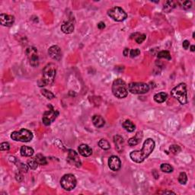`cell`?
<instances>
[{
    "label": "cell",
    "mask_w": 195,
    "mask_h": 195,
    "mask_svg": "<svg viewBox=\"0 0 195 195\" xmlns=\"http://www.w3.org/2000/svg\"><path fill=\"white\" fill-rule=\"evenodd\" d=\"M67 161L69 164L75 166L76 167H80L81 166V160L79 158V154L76 151L72 150H69L68 151Z\"/></svg>",
    "instance_id": "cell-11"
},
{
    "label": "cell",
    "mask_w": 195,
    "mask_h": 195,
    "mask_svg": "<svg viewBox=\"0 0 195 195\" xmlns=\"http://www.w3.org/2000/svg\"><path fill=\"white\" fill-rule=\"evenodd\" d=\"M22 179H23V177H22L21 174L20 172H18V174H16V180L18 181L21 182L22 181Z\"/></svg>",
    "instance_id": "cell-40"
},
{
    "label": "cell",
    "mask_w": 195,
    "mask_h": 195,
    "mask_svg": "<svg viewBox=\"0 0 195 195\" xmlns=\"http://www.w3.org/2000/svg\"><path fill=\"white\" fill-rule=\"evenodd\" d=\"M175 7V2H166V5L165 6L164 9L167 12H170L173 8Z\"/></svg>",
    "instance_id": "cell-31"
},
{
    "label": "cell",
    "mask_w": 195,
    "mask_h": 195,
    "mask_svg": "<svg viewBox=\"0 0 195 195\" xmlns=\"http://www.w3.org/2000/svg\"><path fill=\"white\" fill-rule=\"evenodd\" d=\"M123 127L128 132H134L136 129L135 124L130 120H126L123 122Z\"/></svg>",
    "instance_id": "cell-21"
},
{
    "label": "cell",
    "mask_w": 195,
    "mask_h": 195,
    "mask_svg": "<svg viewBox=\"0 0 195 195\" xmlns=\"http://www.w3.org/2000/svg\"><path fill=\"white\" fill-rule=\"evenodd\" d=\"M74 23L72 21H68L64 22L63 25H61V31H63L64 34H69L74 31Z\"/></svg>",
    "instance_id": "cell-15"
},
{
    "label": "cell",
    "mask_w": 195,
    "mask_h": 195,
    "mask_svg": "<svg viewBox=\"0 0 195 195\" xmlns=\"http://www.w3.org/2000/svg\"><path fill=\"white\" fill-rule=\"evenodd\" d=\"M191 6H192V2L191 1H185L182 3V9H185V10L190 9Z\"/></svg>",
    "instance_id": "cell-35"
},
{
    "label": "cell",
    "mask_w": 195,
    "mask_h": 195,
    "mask_svg": "<svg viewBox=\"0 0 195 195\" xmlns=\"http://www.w3.org/2000/svg\"><path fill=\"white\" fill-rule=\"evenodd\" d=\"M128 91L132 94H146L150 91V86L143 82H131L127 86Z\"/></svg>",
    "instance_id": "cell-7"
},
{
    "label": "cell",
    "mask_w": 195,
    "mask_h": 195,
    "mask_svg": "<svg viewBox=\"0 0 195 195\" xmlns=\"http://www.w3.org/2000/svg\"><path fill=\"white\" fill-rule=\"evenodd\" d=\"M189 46H190V42L188 41H187V40H185V41H183V44H182V47H183V48L185 49V50H188V48H189Z\"/></svg>",
    "instance_id": "cell-37"
},
{
    "label": "cell",
    "mask_w": 195,
    "mask_h": 195,
    "mask_svg": "<svg viewBox=\"0 0 195 195\" xmlns=\"http://www.w3.org/2000/svg\"><path fill=\"white\" fill-rule=\"evenodd\" d=\"M142 138V132H138L136 134L135 137L131 138V139L128 140V144L131 146H137V144H139L141 142V139Z\"/></svg>",
    "instance_id": "cell-17"
},
{
    "label": "cell",
    "mask_w": 195,
    "mask_h": 195,
    "mask_svg": "<svg viewBox=\"0 0 195 195\" xmlns=\"http://www.w3.org/2000/svg\"><path fill=\"white\" fill-rule=\"evenodd\" d=\"M48 54L52 59L60 61L62 58V51L60 47L57 45H53L50 47L48 50Z\"/></svg>",
    "instance_id": "cell-12"
},
{
    "label": "cell",
    "mask_w": 195,
    "mask_h": 195,
    "mask_svg": "<svg viewBox=\"0 0 195 195\" xmlns=\"http://www.w3.org/2000/svg\"><path fill=\"white\" fill-rule=\"evenodd\" d=\"M27 56L29 59L31 66L36 67L39 65V58L37 56V50L34 47H30L26 50Z\"/></svg>",
    "instance_id": "cell-9"
},
{
    "label": "cell",
    "mask_w": 195,
    "mask_h": 195,
    "mask_svg": "<svg viewBox=\"0 0 195 195\" xmlns=\"http://www.w3.org/2000/svg\"><path fill=\"white\" fill-rule=\"evenodd\" d=\"M155 146H156L155 141L151 138H149L144 142L142 150L132 151L130 153V157L132 159V161L135 162H142L153 153L155 149Z\"/></svg>",
    "instance_id": "cell-1"
},
{
    "label": "cell",
    "mask_w": 195,
    "mask_h": 195,
    "mask_svg": "<svg viewBox=\"0 0 195 195\" xmlns=\"http://www.w3.org/2000/svg\"><path fill=\"white\" fill-rule=\"evenodd\" d=\"M112 93L116 98H124L128 95V88L126 82L121 79H117L112 84Z\"/></svg>",
    "instance_id": "cell-3"
},
{
    "label": "cell",
    "mask_w": 195,
    "mask_h": 195,
    "mask_svg": "<svg viewBox=\"0 0 195 195\" xmlns=\"http://www.w3.org/2000/svg\"><path fill=\"white\" fill-rule=\"evenodd\" d=\"M41 94L44 96L47 99H53L55 98V96L51 92L48 91L47 89H42L41 90Z\"/></svg>",
    "instance_id": "cell-29"
},
{
    "label": "cell",
    "mask_w": 195,
    "mask_h": 195,
    "mask_svg": "<svg viewBox=\"0 0 195 195\" xmlns=\"http://www.w3.org/2000/svg\"><path fill=\"white\" fill-rule=\"evenodd\" d=\"M158 58L159 59H166V60H171V59H172V57H171V55H170V53H169V51H168V50H162V51H160L159 53H158Z\"/></svg>",
    "instance_id": "cell-25"
},
{
    "label": "cell",
    "mask_w": 195,
    "mask_h": 195,
    "mask_svg": "<svg viewBox=\"0 0 195 195\" xmlns=\"http://www.w3.org/2000/svg\"><path fill=\"white\" fill-rule=\"evenodd\" d=\"M114 142H115V146H116V149L118 152H121L123 149V137L117 135L114 137Z\"/></svg>",
    "instance_id": "cell-19"
},
{
    "label": "cell",
    "mask_w": 195,
    "mask_h": 195,
    "mask_svg": "<svg viewBox=\"0 0 195 195\" xmlns=\"http://www.w3.org/2000/svg\"><path fill=\"white\" fill-rule=\"evenodd\" d=\"M168 98V95L166 92L157 93L154 96V100L157 103H163L166 101Z\"/></svg>",
    "instance_id": "cell-22"
},
{
    "label": "cell",
    "mask_w": 195,
    "mask_h": 195,
    "mask_svg": "<svg viewBox=\"0 0 195 195\" xmlns=\"http://www.w3.org/2000/svg\"><path fill=\"white\" fill-rule=\"evenodd\" d=\"M191 51H192V52L194 51V50H195V46H194V45L191 46Z\"/></svg>",
    "instance_id": "cell-42"
},
{
    "label": "cell",
    "mask_w": 195,
    "mask_h": 195,
    "mask_svg": "<svg viewBox=\"0 0 195 195\" xmlns=\"http://www.w3.org/2000/svg\"><path fill=\"white\" fill-rule=\"evenodd\" d=\"M16 166H18V170L20 171V172H27L28 170V165H25L24 163L22 162H20L19 161H18V162L16 163Z\"/></svg>",
    "instance_id": "cell-30"
},
{
    "label": "cell",
    "mask_w": 195,
    "mask_h": 195,
    "mask_svg": "<svg viewBox=\"0 0 195 195\" xmlns=\"http://www.w3.org/2000/svg\"><path fill=\"white\" fill-rule=\"evenodd\" d=\"M169 150H170V151L172 152L173 154H177V153H180L181 150L180 146L177 145H172L170 146V148H169Z\"/></svg>",
    "instance_id": "cell-33"
},
{
    "label": "cell",
    "mask_w": 195,
    "mask_h": 195,
    "mask_svg": "<svg viewBox=\"0 0 195 195\" xmlns=\"http://www.w3.org/2000/svg\"><path fill=\"white\" fill-rule=\"evenodd\" d=\"M130 51H131V50H130L129 48H125L123 51V55H124V57H127L128 55L130 54Z\"/></svg>",
    "instance_id": "cell-39"
},
{
    "label": "cell",
    "mask_w": 195,
    "mask_h": 195,
    "mask_svg": "<svg viewBox=\"0 0 195 195\" xmlns=\"http://www.w3.org/2000/svg\"><path fill=\"white\" fill-rule=\"evenodd\" d=\"M38 165L39 164L37 163V162L36 161L35 158H30V159L28 160V166L31 169L35 170V169H37Z\"/></svg>",
    "instance_id": "cell-27"
},
{
    "label": "cell",
    "mask_w": 195,
    "mask_h": 195,
    "mask_svg": "<svg viewBox=\"0 0 195 195\" xmlns=\"http://www.w3.org/2000/svg\"><path fill=\"white\" fill-rule=\"evenodd\" d=\"M34 158H35V160L37 162V163H38L39 165H42V166H44V165L47 164V159H46V158L43 156V155L37 154V156L34 157Z\"/></svg>",
    "instance_id": "cell-26"
},
{
    "label": "cell",
    "mask_w": 195,
    "mask_h": 195,
    "mask_svg": "<svg viewBox=\"0 0 195 195\" xmlns=\"http://www.w3.org/2000/svg\"><path fill=\"white\" fill-rule=\"evenodd\" d=\"M98 146H100V148L104 150H107L111 148L110 142L107 140V139H101V140L98 142Z\"/></svg>",
    "instance_id": "cell-23"
},
{
    "label": "cell",
    "mask_w": 195,
    "mask_h": 195,
    "mask_svg": "<svg viewBox=\"0 0 195 195\" xmlns=\"http://www.w3.org/2000/svg\"><path fill=\"white\" fill-rule=\"evenodd\" d=\"M160 169L165 173H171V172H173L174 169L171 165L168 164V163H163L160 166Z\"/></svg>",
    "instance_id": "cell-24"
},
{
    "label": "cell",
    "mask_w": 195,
    "mask_h": 195,
    "mask_svg": "<svg viewBox=\"0 0 195 195\" xmlns=\"http://www.w3.org/2000/svg\"><path fill=\"white\" fill-rule=\"evenodd\" d=\"M59 115V112L57 111H55L53 109L51 110H49L47 111H46L42 117V121L43 123L46 126H49V125L51 124L52 122L56 120V118Z\"/></svg>",
    "instance_id": "cell-10"
},
{
    "label": "cell",
    "mask_w": 195,
    "mask_h": 195,
    "mask_svg": "<svg viewBox=\"0 0 195 195\" xmlns=\"http://www.w3.org/2000/svg\"><path fill=\"white\" fill-rule=\"evenodd\" d=\"M139 54H140V50H139V49H134V50H132L130 51V56L132 58L136 57L139 56Z\"/></svg>",
    "instance_id": "cell-36"
},
{
    "label": "cell",
    "mask_w": 195,
    "mask_h": 195,
    "mask_svg": "<svg viewBox=\"0 0 195 195\" xmlns=\"http://www.w3.org/2000/svg\"><path fill=\"white\" fill-rule=\"evenodd\" d=\"M178 181L181 185H185L188 181V176L185 172H181L178 176Z\"/></svg>",
    "instance_id": "cell-28"
},
{
    "label": "cell",
    "mask_w": 195,
    "mask_h": 195,
    "mask_svg": "<svg viewBox=\"0 0 195 195\" xmlns=\"http://www.w3.org/2000/svg\"><path fill=\"white\" fill-rule=\"evenodd\" d=\"M20 153L22 156L31 157L34 155V150H33L31 147L27 146H21V148Z\"/></svg>",
    "instance_id": "cell-20"
},
{
    "label": "cell",
    "mask_w": 195,
    "mask_h": 195,
    "mask_svg": "<svg viewBox=\"0 0 195 195\" xmlns=\"http://www.w3.org/2000/svg\"><path fill=\"white\" fill-rule=\"evenodd\" d=\"M98 29L103 30L104 28H105V24H104V22H102V21L99 22V23L98 24Z\"/></svg>",
    "instance_id": "cell-38"
},
{
    "label": "cell",
    "mask_w": 195,
    "mask_h": 195,
    "mask_svg": "<svg viewBox=\"0 0 195 195\" xmlns=\"http://www.w3.org/2000/svg\"><path fill=\"white\" fill-rule=\"evenodd\" d=\"M92 122L95 127L98 128H101L104 126L105 124V121H104V118L100 115H94L92 117Z\"/></svg>",
    "instance_id": "cell-18"
},
{
    "label": "cell",
    "mask_w": 195,
    "mask_h": 195,
    "mask_svg": "<svg viewBox=\"0 0 195 195\" xmlns=\"http://www.w3.org/2000/svg\"><path fill=\"white\" fill-rule=\"evenodd\" d=\"M162 194H175L173 191H163Z\"/></svg>",
    "instance_id": "cell-41"
},
{
    "label": "cell",
    "mask_w": 195,
    "mask_h": 195,
    "mask_svg": "<svg viewBox=\"0 0 195 195\" xmlns=\"http://www.w3.org/2000/svg\"><path fill=\"white\" fill-rule=\"evenodd\" d=\"M15 22V17L11 15L1 14L0 15V23L2 26L11 27Z\"/></svg>",
    "instance_id": "cell-14"
},
{
    "label": "cell",
    "mask_w": 195,
    "mask_h": 195,
    "mask_svg": "<svg viewBox=\"0 0 195 195\" xmlns=\"http://www.w3.org/2000/svg\"><path fill=\"white\" fill-rule=\"evenodd\" d=\"M172 96L175 98L181 104H186L188 103V96H187V85L185 83H180L172 88Z\"/></svg>",
    "instance_id": "cell-4"
},
{
    "label": "cell",
    "mask_w": 195,
    "mask_h": 195,
    "mask_svg": "<svg viewBox=\"0 0 195 195\" xmlns=\"http://www.w3.org/2000/svg\"><path fill=\"white\" fill-rule=\"evenodd\" d=\"M107 15L110 18L116 21H123L127 18V14L120 7L111 8L107 11Z\"/></svg>",
    "instance_id": "cell-8"
},
{
    "label": "cell",
    "mask_w": 195,
    "mask_h": 195,
    "mask_svg": "<svg viewBox=\"0 0 195 195\" xmlns=\"http://www.w3.org/2000/svg\"><path fill=\"white\" fill-rule=\"evenodd\" d=\"M56 66L53 63H49L43 69L42 78L38 81L40 87H44L46 85H51L53 83L56 76Z\"/></svg>",
    "instance_id": "cell-2"
},
{
    "label": "cell",
    "mask_w": 195,
    "mask_h": 195,
    "mask_svg": "<svg viewBox=\"0 0 195 195\" xmlns=\"http://www.w3.org/2000/svg\"><path fill=\"white\" fill-rule=\"evenodd\" d=\"M108 166L112 171H119L121 168V161L119 157L116 156H112L108 159Z\"/></svg>",
    "instance_id": "cell-13"
},
{
    "label": "cell",
    "mask_w": 195,
    "mask_h": 195,
    "mask_svg": "<svg viewBox=\"0 0 195 195\" xmlns=\"http://www.w3.org/2000/svg\"><path fill=\"white\" fill-rule=\"evenodd\" d=\"M146 35L144 34H138L137 37H135V41L137 44H142L144 41L146 40Z\"/></svg>",
    "instance_id": "cell-32"
},
{
    "label": "cell",
    "mask_w": 195,
    "mask_h": 195,
    "mask_svg": "<svg viewBox=\"0 0 195 195\" xmlns=\"http://www.w3.org/2000/svg\"><path fill=\"white\" fill-rule=\"evenodd\" d=\"M77 181L76 177L72 174H66L60 179V185L64 190L70 191L76 188Z\"/></svg>",
    "instance_id": "cell-6"
},
{
    "label": "cell",
    "mask_w": 195,
    "mask_h": 195,
    "mask_svg": "<svg viewBox=\"0 0 195 195\" xmlns=\"http://www.w3.org/2000/svg\"><path fill=\"white\" fill-rule=\"evenodd\" d=\"M79 154L84 157H88L92 154V150L86 144H82L78 148Z\"/></svg>",
    "instance_id": "cell-16"
},
{
    "label": "cell",
    "mask_w": 195,
    "mask_h": 195,
    "mask_svg": "<svg viewBox=\"0 0 195 195\" xmlns=\"http://www.w3.org/2000/svg\"><path fill=\"white\" fill-rule=\"evenodd\" d=\"M11 138L18 142H28L32 140L33 134L27 129H21L20 131H14L11 134Z\"/></svg>",
    "instance_id": "cell-5"
},
{
    "label": "cell",
    "mask_w": 195,
    "mask_h": 195,
    "mask_svg": "<svg viewBox=\"0 0 195 195\" xmlns=\"http://www.w3.org/2000/svg\"><path fill=\"white\" fill-rule=\"evenodd\" d=\"M9 149H10V145H9V142H4L0 144V150L2 151H8V150H9Z\"/></svg>",
    "instance_id": "cell-34"
}]
</instances>
